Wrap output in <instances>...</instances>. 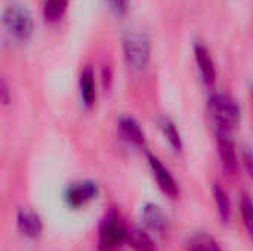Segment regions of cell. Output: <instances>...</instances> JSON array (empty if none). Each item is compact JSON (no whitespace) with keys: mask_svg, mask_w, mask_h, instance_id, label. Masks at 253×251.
Segmentation results:
<instances>
[{"mask_svg":"<svg viewBox=\"0 0 253 251\" xmlns=\"http://www.w3.org/2000/svg\"><path fill=\"white\" fill-rule=\"evenodd\" d=\"M240 215H242V220L243 225L249 234V237L253 240V201L249 197H243L240 200Z\"/></svg>","mask_w":253,"mask_h":251,"instance_id":"obj_18","label":"cell"},{"mask_svg":"<svg viewBox=\"0 0 253 251\" xmlns=\"http://www.w3.org/2000/svg\"><path fill=\"white\" fill-rule=\"evenodd\" d=\"M3 25L12 37L24 41L28 40L34 31V21L30 10L16 3L3 10Z\"/></svg>","mask_w":253,"mask_h":251,"instance_id":"obj_3","label":"cell"},{"mask_svg":"<svg viewBox=\"0 0 253 251\" xmlns=\"http://www.w3.org/2000/svg\"><path fill=\"white\" fill-rule=\"evenodd\" d=\"M194 58H196V64H197L202 80L209 86L213 84L216 80V68H215V62L212 59L209 49L203 43L194 44Z\"/></svg>","mask_w":253,"mask_h":251,"instance_id":"obj_8","label":"cell"},{"mask_svg":"<svg viewBox=\"0 0 253 251\" xmlns=\"http://www.w3.org/2000/svg\"><path fill=\"white\" fill-rule=\"evenodd\" d=\"M252 93H253V90H252Z\"/></svg>","mask_w":253,"mask_h":251,"instance_id":"obj_22","label":"cell"},{"mask_svg":"<svg viewBox=\"0 0 253 251\" xmlns=\"http://www.w3.org/2000/svg\"><path fill=\"white\" fill-rule=\"evenodd\" d=\"M142 217L145 225L153 231H162L166 226V217L159 206L156 204H147L142 212Z\"/></svg>","mask_w":253,"mask_h":251,"instance_id":"obj_14","label":"cell"},{"mask_svg":"<svg viewBox=\"0 0 253 251\" xmlns=\"http://www.w3.org/2000/svg\"><path fill=\"white\" fill-rule=\"evenodd\" d=\"M119 129L122 132V135L132 143L135 145H144L145 142V135L144 130L141 129L139 123L132 118V117H122L119 121Z\"/></svg>","mask_w":253,"mask_h":251,"instance_id":"obj_10","label":"cell"},{"mask_svg":"<svg viewBox=\"0 0 253 251\" xmlns=\"http://www.w3.org/2000/svg\"><path fill=\"white\" fill-rule=\"evenodd\" d=\"M1 93H3V104H7V98H6L7 89H6V84H4V83H3V87H1Z\"/></svg>","mask_w":253,"mask_h":251,"instance_id":"obj_21","label":"cell"},{"mask_svg":"<svg viewBox=\"0 0 253 251\" xmlns=\"http://www.w3.org/2000/svg\"><path fill=\"white\" fill-rule=\"evenodd\" d=\"M188 251H222L219 243L209 234L200 232L193 235L187 244Z\"/></svg>","mask_w":253,"mask_h":251,"instance_id":"obj_13","label":"cell"},{"mask_svg":"<svg viewBox=\"0 0 253 251\" xmlns=\"http://www.w3.org/2000/svg\"><path fill=\"white\" fill-rule=\"evenodd\" d=\"M126 243L133 249L135 251H156V243L154 240L142 229L139 228H133V229H127V238Z\"/></svg>","mask_w":253,"mask_h":251,"instance_id":"obj_12","label":"cell"},{"mask_svg":"<svg viewBox=\"0 0 253 251\" xmlns=\"http://www.w3.org/2000/svg\"><path fill=\"white\" fill-rule=\"evenodd\" d=\"M107 3L116 15H125L129 10L130 0H107Z\"/></svg>","mask_w":253,"mask_h":251,"instance_id":"obj_19","label":"cell"},{"mask_svg":"<svg viewBox=\"0 0 253 251\" xmlns=\"http://www.w3.org/2000/svg\"><path fill=\"white\" fill-rule=\"evenodd\" d=\"M208 109L215 124V130L233 132L242 118V108L236 99L225 93H215L209 98Z\"/></svg>","mask_w":253,"mask_h":251,"instance_id":"obj_1","label":"cell"},{"mask_svg":"<svg viewBox=\"0 0 253 251\" xmlns=\"http://www.w3.org/2000/svg\"><path fill=\"white\" fill-rule=\"evenodd\" d=\"M159 127L163 132V135L168 139V142L170 143V146L175 151H181L182 149V139H181L179 130L176 129L175 123L170 118H168V117H162L159 120Z\"/></svg>","mask_w":253,"mask_h":251,"instance_id":"obj_16","label":"cell"},{"mask_svg":"<svg viewBox=\"0 0 253 251\" xmlns=\"http://www.w3.org/2000/svg\"><path fill=\"white\" fill-rule=\"evenodd\" d=\"M243 166L253 180V151H251V149L243 151Z\"/></svg>","mask_w":253,"mask_h":251,"instance_id":"obj_20","label":"cell"},{"mask_svg":"<svg viewBox=\"0 0 253 251\" xmlns=\"http://www.w3.org/2000/svg\"><path fill=\"white\" fill-rule=\"evenodd\" d=\"M80 96L86 107H92L96 99V86H95V74L92 68H84L80 75Z\"/></svg>","mask_w":253,"mask_h":251,"instance_id":"obj_11","label":"cell"},{"mask_svg":"<svg viewBox=\"0 0 253 251\" xmlns=\"http://www.w3.org/2000/svg\"><path fill=\"white\" fill-rule=\"evenodd\" d=\"M127 229L120 222L119 216L111 213L105 217L99 228V249L102 251H113L126 243Z\"/></svg>","mask_w":253,"mask_h":251,"instance_id":"obj_4","label":"cell"},{"mask_svg":"<svg viewBox=\"0 0 253 251\" xmlns=\"http://www.w3.org/2000/svg\"><path fill=\"white\" fill-rule=\"evenodd\" d=\"M213 198L216 203V209H218V215L221 217L222 223H228L230 217H231V203L230 198L227 195V192L222 189V186L219 183L213 185Z\"/></svg>","mask_w":253,"mask_h":251,"instance_id":"obj_15","label":"cell"},{"mask_svg":"<svg viewBox=\"0 0 253 251\" xmlns=\"http://www.w3.org/2000/svg\"><path fill=\"white\" fill-rule=\"evenodd\" d=\"M215 136H216V146H218L221 164L228 175H234L237 172L239 163H237V152H236L234 141L231 138V132L215 130Z\"/></svg>","mask_w":253,"mask_h":251,"instance_id":"obj_5","label":"cell"},{"mask_svg":"<svg viewBox=\"0 0 253 251\" xmlns=\"http://www.w3.org/2000/svg\"><path fill=\"white\" fill-rule=\"evenodd\" d=\"M147 160H148V164H150V169L153 172V176L156 178L157 180V185L160 186V189L169 195L170 198H176L178 194H179V189H178V185L175 183L173 178L170 176L169 170L159 161L157 157H154L153 154H147Z\"/></svg>","mask_w":253,"mask_h":251,"instance_id":"obj_7","label":"cell"},{"mask_svg":"<svg viewBox=\"0 0 253 251\" xmlns=\"http://www.w3.org/2000/svg\"><path fill=\"white\" fill-rule=\"evenodd\" d=\"M123 53L127 67L133 71H141L147 67L151 53V43L144 33H129L123 38Z\"/></svg>","mask_w":253,"mask_h":251,"instance_id":"obj_2","label":"cell"},{"mask_svg":"<svg viewBox=\"0 0 253 251\" xmlns=\"http://www.w3.org/2000/svg\"><path fill=\"white\" fill-rule=\"evenodd\" d=\"M16 225L19 232L27 238H37L42 234V220L40 217L30 210H19L16 216Z\"/></svg>","mask_w":253,"mask_h":251,"instance_id":"obj_9","label":"cell"},{"mask_svg":"<svg viewBox=\"0 0 253 251\" xmlns=\"http://www.w3.org/2000/svg\"><path fill=\"white\" fill-rule=\"evenodd\" d=\"M68 0H44L43 18L47 22H58L67 12Z\"/></svg>","mask_w":253,"mask_h":251,"instance_id":"obj_17","label":"cell"},{"mask_svg":"<svg viewBox=\"0 0 253 251\" xmlns=\"http://www.w3.org/2000/svg\"><path fill=\"white\" fill-rule=\"evenodd\" d=\"M98 185L93 182H77L68 186L65 192V200L70 207L80 209L82 206H86L89 201L95 200L98 197Z\"/></svg>","mask_w":253,"mask_h":251,"instance_id":"obj_6","label":"cell"}]
</instances>
